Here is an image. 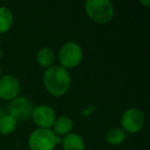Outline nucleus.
Wrapping results in <instances>:
<instances>
[{"mask_svg": "<svg viewBox=\"0 0 150 150\" xmlns=\"http://www.w3.org/2000/svg\"><path fill=\"white\" fill-rule=\"evenodd\" d=\"M125 138H127V134L120 127H112L108 129L105 136L106 142L112 146H118L122 144L125 141Z\"/></svg>", "mask_w": 150, "mask_h": 150, "instance_id": "nucleus-12", "label": "nucleus"}, {"mask_svg": "<svg viewBox=\"0 0 150 150\" xmlns=\"http://www.w3.org/2000/svg\"><path fill=\"white\" fill-rule=\"evenodd\" d=\"M62 139L56 136L50 129H36L31 132L28 138L30 150H54Z\"/></svg>", "mask_w": 150, "mask_h": 150, "instance_id": "nucleus-3", "label": "nucleus"}, {"mask_svg": "<svg viewBox=\"0 0 150 150\" xmlns=\"http://www.w3.org/2000/svg\"><path fill=\"white\" fill-rule=\"evenodd\" d=\"M13 24V15L6 6H0V33H6Z\"/></svg>", "mask_w": 150, "mask_h": 150, "instance_id": "nucleus-13", "label": "nucleus"}, {"mask_svg": "<svg viewBox=\"0 0 150 150\" xmlns=\"http://www.w3.org/2000/svg\"><path fill=\"white\" fill-rule=\"evenodd\" d=\"M43 86L48 94L62 97L68 93L71 86V76L68 70L60 65H52L43 73Z\"/></svg>", "mask_w": 150, "mask_h": 150, "instance_id": "nucleus-1", "label": "nucleus"}, {"mask_svg": "<svg viewBox=\"0 0 150 150\" xmlns=\"http://www.w3.org/2000/svg\"><path fill=\"white\" fill-rule=\"evenodd\" d=\"M20 90V80L15 75L6 74L0 77V99L11 102L19 97Z\"/></svg>", "mask_w": 150, "mask_h": 150, "instance_id": "nucleus-8", "label": "nucleus"}, {"mask_svg": "<svg viewBox=\"0 0 150 150\" xmlns=\"http://www.w3.org/2000/svg\"><path fill=\"white\" fill-rule=\"evenodd\" d=\"M31 118L37 125V129H50L56 120V112L48 105L34 106Z\"/></svg>", "mask_w": 150, "mask_h": 150, "instance_id": "nucleus-7", "label": "nucleus"}, {"mask_svg": "<svg viewBox=\"0 0 150 150\" xmlns=\"http://www.w3.org/2000/svg\"><path fill=\"white\" fill-rule=\"evenodd\" d=\"M83 59L82 47L75 41H67L59 50L60 66L66 70L77 67Z\"/></svg>", "mask_w": 150, "mask_h": 150, "instance_id": "nucleus-4", "label": "nucleus"}, {"mask_svg": "<svg viewBox=\"0 0 150 150\" xmlns=\"http://www.w3.org/2000/svg\"><path fill=\"white\" fill-rule=\"evenodd\" d=\"M18 121L9 114H4L0 116V134L1 135H11L17 129Z\"/></svg>", "mask_w": 150, "mask_h": 150, "instance_id": "nucleus-14", "label": "nucleus"}, {"mask_svg": "<svg viewBox=\"0 0 150 150\" xmlns=\"http://www.w3.org/2000/svg\"><path fill=\"white\" fill-rule=\"evenodd\" d=\"M84 11L91 20L101 25L110 23L114 18V6L110 0H88Z\"/></svg>", "mask_w": 150, "mask_h": 150, "instance_id": "nucleus-2", "label": "nucleus"}, {"mask_svg": "<svg viewBox=\"0 0 150 150\" xmlns=\"http://www.w3.org/2000/svg\"><path fill=\"white\" fill-rule=\"evenodd\" d=\"M139 2H140V4L145 5L146 7H148L150 5V1H149V0H140Z\"/></svg>", "mask_w": 150, "mask_h": 150, "instance_id": "nucleus-15", "label": "nucleus"}, {"mask_svg": "<svg viewBox=\"0 0 150 150\" xmlns=\"http://www.w3.org/2000/svg\"><path fill=\"white\" fill-rule=\"evenodd\" d=\"M121 129L125 134H137L142 131L145 125V115L143 111L136 107L127 108L120 118Z\"/></svg>", "mask_w": 150, "mask_h": 150, "instance_id": "nucleus-5", "label": "nucleus"}, {"mask_svg": "<svg viewBox=\"0 0 150 150\" xmlns=\"http://www.w3.org/2000/svg\"><path fill=\"white\" fill-rule=\"evenodd\" d=\"M0 77H1V65H0Z\"/></svg>", "mask_w": 150, "mask_h": 150, "instance_id": "nucleus-16", "label": "nucleus"}, {"mask_svg": "<svg viewBox=\"0 0 150 150\" xmlns=\"http://www.w3.org/2000/svg\"><path fill=\"white\" fill-rule=\"evenodd\" d=\"M63 150H84L86 142L83 138L76 133H70L62 139Z\"/></svg>", "mask_w": 150, "mask_h": 150, "instance_id": "nucleus-9", "label": "nucleus"}, {"mask_svg": "<svg viewBox=\"0 0 150 150\" xmlns=\"http://www.w3.org/2000/svg\"><path fill=\"white\" fill-rule=\"evenodd\" d=\"M56 60V54L54 50L50 46H43L39 48L36 52V62L40 67L44 69L50 68L54 65V62Z\"/></svg>", "mask_w": 150, "mask_h": 150, "instance_id": "nucleus-10", "label": "nucleus"}, {"mask_svg": "<svg viewBox=\"0 0 150 150\" xmlns=\"http://www.w3.org/2000/svg\"><path fill=\"white\" fill-rule=\"evenodd\" d=\"M52 129L54 134L56 136H66L71 133L73 129V121L68 116H60L57 117L54 120V125H52Z\"/></svg>", "mask_w": 150, "mask_h": 150, "instance_id": "nucleus-11", "label": "nucleus"}, {"mask_svg": "<svg viewBox=\"0 0 150 150\" xmlns=\"http://www.w3.org/2000/svg\"><path fill=\"white\" fill-rule=\"evenodd\" d=\"M33 109L34 105L29 98L25 96H19L11 101L7 114L13 116L19 122V121H24L31 118Z\"/></svg>", "mask_w": 150, "mask_h": 150, "instance_id": "nucleus-6", "label": "nucleus"}]
</instances>
